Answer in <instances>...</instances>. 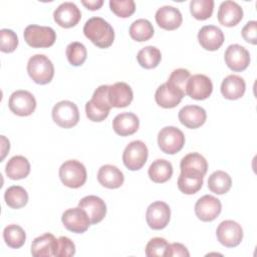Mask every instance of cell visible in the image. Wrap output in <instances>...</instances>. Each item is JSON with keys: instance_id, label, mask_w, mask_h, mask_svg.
Here are the masks:
<instances>
[{"instance_id": "e0dca14e", "label": "cell", "mask_w": 257, "mask_h": 257, "mask_svg": "<svg viewBox=\"0 0 257 257\" xmlns=\"http://www.w3.org/2000/svg\"><path fill=\"white\" fill-rule=\"evenodd\" d=\"M186 94L168 81L161 84L155 93L156 102L164 108L176 107Z\"/></svg>"}, {"instance_id": "52a82bcc", "label": "cell", "mask_w": 257, "mask_h": 257, "mask_svg": "<svg viewBox=\"0 0 257 257\" xmlns=\"http://www.w3.org/2000/svg\"><path fill=\"white\" fill-rule=\"evenodd\" d=\"M51 114L53 121L63 128H70L76 125L79 120L78 107L69 100L58 101L53 106Z\"/></svg>"}, {"instance_id": "60d3db41", "label": "cell", "mask_w": 257, "mask_h": 257, "mask_svg": "<svg viewBox=\"0 0 257 257\" xmlns=\"http://www.w3.org/2000/svg\"><path fill=\"white\" fill-rule=\"evenodd\" d=\"M190 77H191V73L188 69L177 68L172 71L168 79V82L186 94V85Z\"/></svg>"}, {"instance_id": "83f0119b", "label": "cell", "mask_w": 257, "mask_h": 257, "mask_svg": "<svg viewBox=\"0 0 257 257\" xmlns=\"http://www.w3.org/2000/svg\"><path fill=\"white\" fill-rule=\"evenodd\" d=\"M245 89V80L237 74H230L226 76L221 83V93L225 98L230 100L241 98Z\"/></svg>"}, {"instance_id": "2e32d148", "label": "cell", "mask_w": 257, "mask_h": 257, "mask_svg": "<svg viewBox=\"0 0 257 257\" xmlns=\"http://www.w3.org/2000/svg\"><path fill=\"white\" fill-rule=\"evenodd\" d=\"M53 18L60 27L71 28L80 21L81 12L74 3L63 2L54 10Z\"/></svg>"}, {"instance_id": "6da1fadb", "label": "cell", "mask_w": 257, "mask_h": 257, "mask_svg": "<svg viewBox=\"0 0 257 257\" xmlns=\"http://www.w3.org/2000/svg\"><path fill=\"white\" fill-rule=\"evenodd\" d=\"M83 33L86 38L99 48L109 47L114 40L112 26L101 17L89 18L83 26Z\"/></svg>"}, {"instance_id": "d6a6232c", "label": "cell", "mask_w": 257, "mask_h": 257, "mask_svg": "<svg viewBox=\"0 0 257 257\" xmlns=\"http://www.w3.org/2000/svg\"><path fill=\"white\" fill-rule=\"evenodd\" d=\"M128 32L131 37L134 40L138 42H143L153 37L154 27L149 20L141 18V19H137L131 24Z\"/></svg>"}, {"instance_id": "9a60e30c", "label": "cell", "mask_w": 257, "mask_h": 257, "mask_svg": "<svg viewBox=\"0 0 257 257\" xmlns=\"http://www.w3.org/2000/svg\"><path fill=\"white\" fill-rule=\"evenodd\" d=\"M222 205L219 199L212 195L201 197L195 204V214L203 222L215 220L221 213Z\"/></svg>"}, {"instance_id": "d590c367", "label": "cell", "mask_w": 257, "mask_h": 257, "mask_svg": "<svg viewBox=\"0 0 257 257\" xmlns=\"http://www.w3.org/2000/svg\"><path fill=\"white\" fill-rule=\"evenodd\" d=\"M65 54H66L68 62L71 65L80 66L86 60L87 50L82 43L74 41L67 45Z\"/></svg>"}, {"instance_id": "ac0fdd59", "label": "cell", "mask_w": 257, "mask_h": 257, "mask_svg": "<svg viewBox=\"0 0 257 257\" xmlns=\"http://www.w3.org/2000/svg\"><path fill=\"white\" fill-rule=\"evenodd\" d=\"M204 182V175L199 171L192 169H181L178 178V188L186 195L196 194L201 190Z\"/></svg>"}, {"instance_id": "7c38bea8", "label": "cell", "mask_w": 257, "mask_h": 257, "mask_svg": "<svg viewBox=\"0 0 257 257\" xmlns=\"http://www.w3.org/2000/svg\"><path fill=\"white\" fill-rule=\"evenodd\" d=\"M64 227L72 233H84L90 226V219L86 212L79 207L67 209L61 217Z\"/></svg>"}, {"instance_id": "f546056e", "label": "cell", "mask_w": 257, "mask_h": 257, "mask_svg": "<svg viewBox=\"0 0 257 257\" xmlns=\"http://www.w3.org/2000/svg\"><path fill=\"white\" fill-rule=\"evenodd\" d=\"M148 174L153 182L158 184L166 183L173 175V166L167 160L158 159L151 164Z\"/></svg>"}, {"instance_id": "f1b7e54d", "label": "cell", "mask_w": 257, "mask_h": 257, "mask_svg": "<svg viewBox=\"0 0 257 257\" xmlns=\"http://www.w3.org/2000/svg\"><path fill=\"white\" fill-rule=\"evenodd\" d=\"M5 173L11 180H21L30 173V164L23 156H14L6 164Z\"/></svg>"}, {"instance_id": "ee69618b", "label": "cell", "mask_w": 257, "mask_h": 257, "mask_svg": "<svg viewBox=\"0 0 257 257\" xmlns=\"http://www.w3.org/2000/svg\"><path fill=\"white\" fill-rule=\"evenodd\" d=\"M242 37L248 43L255 45L257 43V22L255 20L249 21L242 29Z\"/></svg>"}, {"instance_id": "7a4b0ae2", "label": "cell", "mask_w": 257, "mask_h": 257, "mask_svg": "<svg viewBox=\"0 0 257 257\" xmlns=\"http://www.w3.org/2000/svg\"><path fill=\"white\" fill-rule=\"evenodd\" d=\"M108 88L109 85H99L94 90L91 99L85 103V113L89 120L100 122L108 116L111 108L108 100Z\"/></svg>"}, {"instance_id": "d4e9b609", "label": "cell", "mask_w": 257, "mask_h": 257, "mask_svg": "<svg viewBox=\"0 0 257 257\" xmlns=\"http://www.w3.org/2000/svg\"><path fill=\"white\" fill-rule=\"evenodd\" d=\"M140 126L139 117L133 112H121L112 120V128L114 133L120 137L134 135Z\"/></svg>"}, {"instance_id": "836d02e7", "label": "cell", "mask_w": 257, "mask_h": 257, "mask_svg": "<svg viewBox=\"0 0 257 257\" xmlns=\"http://www.w3.org/2000/svg\"><path fill=\"white\" fill-rule=\"evenodd\" d=\"M4 200L8 207L12 209H20L28 202V194L26 190L20 186H11L4 193Z\"/></svg>"}, {"instance_id": "1f68e13d", "label": "cell", "mask_w": 257, "mask_h": 257, "mask_svg": "<svg viewBox=\"0 0 257 257\" xmlns=\"http://www.w3.org/2000/svg\"><path fill=\"white\" fill-rule=\"evenodd\" d=\"M161 59V51L159 50V48L152 45L142 48L137 54V60L139 64L146 69H152L157 67L160 64Z\"/></svg>"}, {"instance_id": "f35d334b", "label": "cell", "mask_w": 257, "mask_h": 257, "mask_svg": "<svg viewBox=\"0 0 257 257\" xmlns=\"http://www.w3.org/2000/svg\"><path fill=\"white\" fill-rule=\"evenodd\" d=\"M110 10L120 18H127L132 16L136 11V3L133 0H122V1H109Z\"/></svg>"}, {"instance_id": "9c48e42d", "label": "cell", "mask_w": 257, "mask_h": 257, "mask_svg": "<svg viewBox=\"0 0 257 257\" xmlns=\"http://www.w3.org/2000/svg\"><path fill=\"white\" fill-rule=\"evenodd\" d=\"M218 241L225 247L238 246L243 239V229L240 224L233 220L222 221L216 230Z\"/></svg>"}, {"instance_id": "ffe728a7", "label": "cell", "mask_w": 257, "mask_h": 257, "mask_svg": "<svg viewBox=\"0 0 257 257\" xmlns=\"http://www.w3.org/2000/svg\"><path fill=\"white\" fill-rule=\"evenodd\" d=\"M217 16L220 24L226 27H233L242 20L243 9L235 1L227 0L220 4Z\"/></svg>"}, {"instance_id": "3957f363", "label": "cell", "mask_w": 257, "mask_h": 257, "mask_svg": "<svg viewBox=\"0 0 257 257\" xmlns=\"http://www.w3.org/2000/svg\"><path fill=\"white\" fill-rule=\"evenodd\" d=\"M27 72L35 83L47 84L54 76V66L46 55L35 54L28 60Z\"/></svg>"}, {"instance_id": "8fae6325", "label": "cell", "mask_w": 257, "mask_h": 257, "mask_svg": "<svg viewBox=\"0 0 257 257\" xmlns=\"http://www.w3.org/2000/svg\"><path fill=\"white\" fill-rule=\"evenodd\" d=\"M171 218V210L167 203L156 201L152 203L146 212V220L153 230H162L167 227Z\"/></svg>"}, {"instance_id": "74e56055", "label": "cell", "mask_w": 257, "mask_h": 257, "mask_svg": "<svg viewBox=\"0 0 257 257\" xmlns=\"http://www.w3.org/2000/svg\"><path fill=\"white\" fill-rule=\"evenodd\" d=\"M180 168L196 170L205 176L208 170V163L202 155L198 153H190L181 160Z\"/></svg>"}, {"instance_id": "b9f144b4", "label": "cell", "mask_w": 257, "mask_h": 257, "mask_svg": "<svg viewBox=\"0 0 257 257\" xmlns=\"http://www.w3.org/2000/svg\"><path fill=\"white\" fill-rule=\"evenodd\" d=\"M168 245L169 243L165 238H161V237L152 238L146 246V255L148 257L165 256Z\"/></svg>"}, {"instance_id": "484cf974", "label": "cell", "mask_w": 257, "mask_h": 257, "mask_svg": "<svg viewBox=\"0 0 257 257\" xmlns=\"http://www.w3.org/2000/svg\"><path fill=\"white\" fill-rule=\"evenodd\" d=\"M98 183L107 189H117L124 181L122 172L115 166L103 165L97 172Z\"/></svg>"}, {"instance_id": "5bb4252c", "label": "cell", "mask_w": 257, "mask_h": 257, "mask_svg": "<svg viewBox=\"0 0 257 257\" xmlns=\"http://www.w3.org/2000/svg\"><path fill=\"white\" fill-rule=\"evenodd\" d=\"M213 91V83L205 74H194L189 78L186 85V94L196 100L208 98Z\"/></svg>"}, {"instance_id": "e575fe53", "label": "cell", "mask_w": 257, "mask_h": 257, "mask_svg": "<svg viewBox=\"0 0 257 257\" xmlns=\"http://www.w3.org/2000/svg\"><path fill=\"white\" fill-rule=\"evenodd\" d=\"M3 239L9 247L18 249L24 245L26 240V234L19 225L11 224L4 228Z\"/></svg>"}, {"instance_id": "8d00e7d4", "label": "cell", "mask_w": 257, "mask_h": 257, "mask_svg": "<svg viewBox=\"0 0 257 257\" xmlns=\"http://www.w3.org/2000/svg\"><path fill=\"white\" fill-rule=\"evenodd\" d=\"M213 0H192L190 2V11L197 20H206L213 14Z\"/></svg>"}, {"instance_id": "603a6c76", "label": "cell", "mask_w": 257, "mask_h": 257, "mask_svg": "<svg viewBox=\"0 0 257 257\" xmlns=\"http://www.w3.org/2000/svg\"><path fill=\"white\" fill-rule=\"evenodd\" d=\"M134 98L132 87L122 81L109 85L108 100L111 107H125L131 104Z\"/></svg>"}, {"instance_id": "4fadbf2b", "label": "cell", "mask_w": 257, "mask_h": 257, "mask_svg": "<svg viewBox=\"0 0 257 257\" xmlns=\"http://www.w3.org/2000/svg\"><path fill=\"white\" fill-rule=\"evenodd\" d=\"M224 59L227 66L235 72L245 70L250 63V53L242 45L231 44L224 53Z\"/></svg>"}, {"instance_id": "4316f807", "label": "cell", "mask_w": 257, "mask_h": 257, "mask_svg": "<svg viewBox=\"0 0 257 257\" xmlns=\"http://www.w3.org/2000/svg\"><path fill=\"white\" fill-rule=\"evenodd\" d=\"M57 239L51 233H44L36 237L31 244V254L34 257L55 256Z\"/></svg>"}, {"instance_id": "ba28073f", "label": "cell", "mask_w": 257, "mask_h": 257, "mask_svg": "<svg viewBox=\"0 0 257 257\" xmlns=\"http://www.w3.org/2000/svg\"><path fill=\"white\" fill-rule=\"evenodd\" d=\"M149 156V151L146 144L142 141L131 142L122 153L123 165L131 171H138L142 169Z\"/></svg>"}, {"instance_id": "bcb514c9", "label": "cell", "mask_w": 257, "mask_h": 257, "mask_svg": "<svg viewBox=\"0 0 257 257\" xmlns=\"http://www.w3.org/2000/svg\"><path fill=\"white\" fill-rule=\"evenodd\" d=\"M82 5H84L87 9L89 10H98L102 4H103V1L102 0H88V1H85V0H82L81 1Z\"/></svg>"}, {"instance_id": "4dcf8cb0", "label": "cell", "mask_w": 257, "mask_h": 257, "mask_svg": "<svg viewBox=\"0 0 257 257\" xmlns=\"http://www.w3.org/2000/svg\"><path fill=\"white\" fill-rule=\"evenodd\" d=\"M232 186V180L229 174L224 171H215L208 179V188L217 195L226 194Z\"/></svg>"}, {"instance_id": "f6af8a7d", "label": "cell", "mask_w": 257, "mask_h": 257, "mask_svg": "<svg viewBox=\"0 0 257 257\" xmlns=\"http://www.w3.org/2000/svg\"><path fill=\"white\" fill-rule=\"evenodd\" d=\"M166 257H176V256H182V257H189L190 253L188 249L181 243H171L168 245V248L165 253Z\"/></svg>"}, {"instance_id": "30bf717a", "label": "cell", "mask_w": 257, "mask_h": 257, "mask_svg": "<svg viewBox=\"0 0 257 257\" xmlns=\"http://www.w3.org/2000/svg\"><path fill=\"white\" fill-rule=\"evenodd\" d=\"M10 110L19 116H27L32 114L36 108V99L34 95L27 90L14 91L8 100Z\"/></svg>"}, {"instance_id": "7402d4cb", "label": "cell", "mask_w": 257, "mask_h": 257, "mask_svg": "<svg viewBox=\"0 0 257 257\" xmlns=\"http://www.w3.org/2000/svg\"><path fill=\"white\" fill-rule=\"evenodd\" d=\"M157 24L165 30H175L179 28L183 22L182 13L173 6H163L159 8L155 15Z\"/></svg>"}, {"instance_id": "277c9868", "label": "cell", "mask_w": 257, "mask_h": 257, "mask_svg": "<svg viewBox=\"0 0 257 257\" xmlns=\"http://www.w3.org/2000/svg\"><path fill=\"white\" fill-rule=\"evenodd\" d=\"M86 169L77 160L65 161L59 168V178L61 183L72 189L80 188L86 182Z\"/></svg>"}, {"instance_id": "5b68a950", "label": "cell", "mask_w": 257, "mask_h": 257, "mask_svg": "<svg viewBox=\"0 0 257 257\" xmlns=\"http://www.w3.org/2000/svg\"><path fill=\"white\" fill-rule=\"evenodd\" d=\"M26 43L33 48H47L54 44L56 33L49 26H40L36 24L28 25L23 33Z\"/></svg>"}, {"instance_id": "8992f818", "label": "cell", "mask_w": 257, "mask_h": 257, "mask_svg": "<svg viewBox=\"0 0 257 257\" xmlns=\"http://www.w3.org/2000/svg\"><path fill=\"white\" fill-rule=\"evenodd\" d=\"M158 145L163 153L174 155L183 149L185 136L176 126H165L158 134Z\"/></svg>"}, {"instance_id": "cb8c5ba5", "label": "cell", "mask_w": 257, "mask_h": 257, "mask_svg": "<svg viewBox=\"0 0 257 257\" xmlns=\"http://www.w3.org/2000/svg\"><path fill=\"white\" fill-rule=\"evenodd\" d=\"M206 110L199 105H185L179 111V120L188 128H198L206 121Z\"/></svg>"}, {"instance_id": "7bdbcfd3", "label": "cell", "mask_w": 257, "mask_h": 257, "mask_svg": "<svg viewBox=\"0 0 257 257\" xmlns=\"http://www.w3.org/2000/svg\"><path fill=\"white\" fill-rule=\"evenodd\" d=\"M75 254L74 243L66 236H61L57 239V246L55 251L56 257H70Z\"/></svg>"}, {"instance_id": "44dd1931", "label": "cell", "mask_w": 257, "mask_h": 257, "mask_svg": "<svg viewBox=\"0 0 257 257\" xmlns=\"http://www.w3.org/2000/svg\"><path fill=\"white\" fill-rule=\"evenodd\" d=\"M200 45L209 51L218 50L224 42L223 31L215 25H205L198 32Z\"/></svg>"}, {"instance_id": "d6986e66", "label": "cell", "mask_w": 257, "mask_h": 257, "mask_svg": "<svg viewBox=\"0 0 257 257\" xmlns=\"http://www.w3.org/2000/svg\"><path fill=\"white\" fill-rule=\"evenodd\" d=\"M78 207L86 212L91 224H97L103 220L106 214V205L104 201L94 195L83 197L78 202Z\"/></svg>"}, {"instance_id": "ab89813d", "label": "cell", "mask_w": 257, "mask_h": 257, "mask_svg": "<svg viewBox=\"0 0 257 257\" xmlns=\"http://www.w3.org/2000/svg\"><path fill=\"white\" fill-rule=\"evenodd\" d=\"M18 46V37L16 33L7 28L0 30V50L5 53L13 52Z\"/></svg>"}]
</instances>
